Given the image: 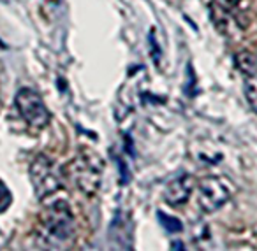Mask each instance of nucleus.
<instances>
[{
	"label": "nucleus",
	"mask_w": 257,
	"mask_h": 251,
	"mask_svg": "<svg viewBox=\"0 0 257 251\" xmlns=\"http://www.w3.org/2000/svg\"><path fill=\"white\" fill-rule=\"evenodd\" d=\"M39 233L46 242L57 246L58 242H65L74 233V219L72 212L65 202H57L44 209L41 214Z\"/></svg>",
	"instance_id": "obj_1"
},
{
	"label": "nucleus",
	"mask_w": 257,
	"mask_h": 251,
	"mask_svg": "<svg viewBox=\"0 0 257 251\" xmlns=\"http://www.w3.org/2000/svg\"><path fill=\"white\" fill-rule=\"evenodd\" d=\"M30 179L39 198H46L62 188V170L57 162L46 155L36 156L30 165Z\"/></svg>",
	"instance_id": "obj_2"
},
{
	"label": "nucleus",
	"mask_w": 257,
	"mask_h": 251,
	"mask_svg": "<svg viewBox=\"0 0 257 251\" xmlns=\"http://www.w3.org/2000/svg\"><path fill=\"white\" fill-rule=\"evenodd\" d=\"M232 191H234V186L227 177H204L199 181V186H197V204L204 212H213L231 198Z\"/></svg>",
	"instance_id": "obj_3"
},
{
	"label": "nucleus",
	"mask_w": 257,
	"mask_h": 251,
	"mask_svg": "<svg viewBox=\"0 0 257 251\" xmlns=\"http://www.w3.org/2000/svg\"><path fill=\"white\" fill-rule=\"evenodd\" d=\"M16 107H18L22 118L36 130L48 127L51 120V114L48 107L44 106V100L36 90L22 88L16 93Z\"/></svg>",
	"instance_id": "obj_4"
},
{
	"label": "nucleus",
	"mask_w": 257,
	"mask_h": 251,
	"mask_svg": "<svg viewBox=\"0 0 257 251\" xmlns=\"http://www.w3.org/2000/svg\"><path fill=\"white\" fill-rule=\"evenodd\" d=\"M239 0H215L213 2V22L224 36L231 34V29H243Z\"/></svg>",
	"instance_id": "obj_5"
},
{
	"label": "nucleus",
	"mask_w": 257,
	"mask_h": 251,
	"mask_svg": "<svg viewBox=\"0 0 257 251\" xmlns=\"http://www.w3.org/2000/svg\"><path fill=\"white\" fill-rule=\"evenodd\" d=\"M190 191H192V177L189 174H182V176H178L176 179H173L168 184V188L164 191V197L169 204L180 205L189 200Z\"/></svg>",
	"instance_id": "obj_6"
},
{
	"label": "nucleus",
	"mask_w": 257,
	"mask_h": 251,
	"mask_svg": "<svg viewBox=\"0 0 257 251\" xmlns=\"http://www.w3.org/2000/svg\"><path fill=\"white\" fill-rule=\"evenodd\" d=\"M236 65H238L239 71H241L245 76H248V78L257 76V57L255 55L248 53V51H245V53H241V55H236Z\"/></svg>",
	"instance_id": "obj_7"
},
{
	"label": "nucleus",
	"mask_w": 257,
	"mask_h": 251,
	"mask_svg": "<svg viewBox=\"0 0 257 251\" xmlns=\"http://www.w3.org/2000/svg\"><path fill=\"white\" fill-rule=\"evenodd\" d=\"M157 218H159V221H161V225L164 226L168 232H175L176 233V232H182V230H183V223L180 221V219L173 218V216H168V214H164V212L159 211Z\"/></svg>",
	"instance_id": "obj_8"
},
{
	"label": "nucleus",
	"mask_w": 257,
	"mask_h": 251,
	"mask_svg": "<svg viewBox=\"0 0 257 251\" xmlns=\"http://www.w3.org/2000/svg\"><path fill=\"white\" fill-rule=\"evenodd\" d=\"M11 200H13L11 191H9V188L6 186L4 181H0V212H4L6 209L11 205Z\"/></svg>",
	"instance_id": "obj_9"
},
{
	"label": "nucleus",
	"mask_w": 257,
	"mask_h": 251,
	"mask_svg": "<svg viewBox=\"0 0 257 251\" xmlns=\"http://www.w3.org/2000/svg\"><path fill=\"white\" fill-rule=\"evenodd\" d=\"M245 95H246V99H248V102H250V106H252V109L257 113V90L255 88H252V86L246 83L245 85Z\"/></svg>",
	"instance_id": "obj_10"
}]
</instances>
